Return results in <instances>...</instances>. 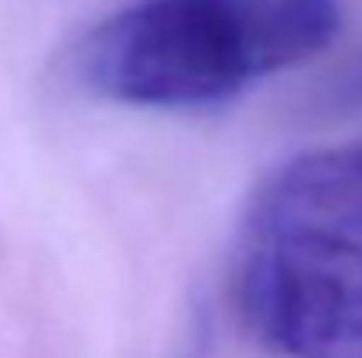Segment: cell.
<instances>
[{"label": "cell", "mask_w": 362, "mask_h": 358, "mask_svg": "<svg viewBox=\"0 0 362 358\" xmlns=\"http://www.w3.org/2000/svg\"><path fill=\"white\" fill-rule=\"evenodd\" d=\"M341 0H130L78 46V78L137 109H211L331 46Z\"/></svg>", "instance_id": "6da1fadb"}, {"label": "cell", "mask_w": 362, "mask_h": 358, "mask_svg": "<svg viewBox=\"0 0 362 358\" xmlns=\"http://www.w3.org/2000/svg\"><path fill=\"white\" fill-rule=\"evenodd\" d=\"M236 299L281 358H362V242L313 232H250Z\"/></svg>", "instance_id": "7a4b0ae2"}, {"label": "cell", "mask_w": 362, "mask_h": 358, "mask_svg": "<svg viewBox=\"0 0 362 358\" xmlns=\"http://www.w3.org/2000/svg\"><path fill=\"white\" fill-rule=\"evenodd\" d=\"M250 232H313L362 242V141L278 165L250 204Z\"/></svg>", "instance_id": "3957f363"}, {"label": "cell", "mask_w": 362, "mask_h": 358, "mask_svg": "<svg viewBox=\"0 0 362 358\" xmlns=\"http://www.w3.org/2000/svg\"><path fill=\"white\" fill-rule=\"evenodd\" d=\"M320 102L334 113H362V53L352 56L324 88Z\"/></svg>", "instance_id": "277c9868"}]
</instances>
